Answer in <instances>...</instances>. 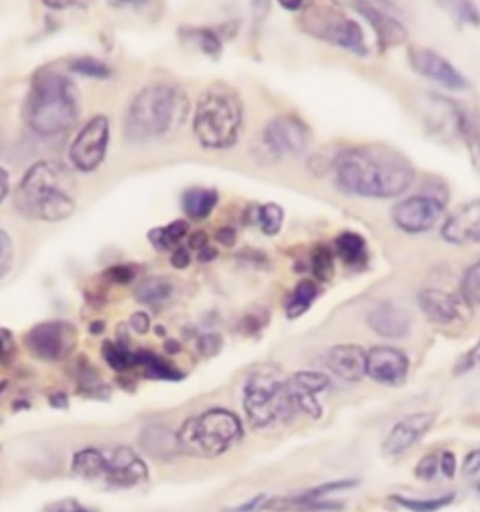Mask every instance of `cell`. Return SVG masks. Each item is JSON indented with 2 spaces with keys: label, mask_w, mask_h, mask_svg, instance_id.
I'll use <instances>...</instances> for the list:
<instances>
[{
  "label": "cell",
  "mask_w": 480,
  "mask_h": 512,
  "mask_svg": "<svg viewBox=\"0 0 480 512\" xmlns=\"http://www.w3.org/2000/svg\"><path fill=\"white\" fill-rule=\"evenodd\" d=\"M337 188L347 195L392 199L413 185L416 169L402 151L386 144L348 148L334 158Z\"/></svg>",
  "instance_id": "cell-1"
},
{
  "label": "cell",
  "mask_w": 480,
  "mask_h": 512,
  "mask_svg": "<svg viewBox=\"0 0 480 512\" xmlns=\"http://www.w3.org/2000/svg\"><path fill=\"white\" fill-rule=\"evenodd\" d=\"M191 103L182 86L155 82L131 100L123 121L124 137L131 143H147L175 133L188 119Z\"/></svg>",
  "instance_id": "cell-2"
},
{
  "label": "cell",
  "mask_w": 480,
  "mask_h": 512,
  "mask_svg": "<svg viewBox=\"0 0 480 512\" xmlns=\"http://www.w3.org/2000/svg\"><path fill=\"white\" fill-rule=\"evenodd\" d=\"M79 113V91L67 74L53 67L34 72L23 109L24 121L34 133L43 137L65 133L75 126Z\"/></svg>",
  "instance_id": "cell-3"
},
{
  "label": "cell",
  "mask_w": 480,
  "mask_h": 512,
  "mask_svg": "<svg viewBox=\"0 0 480 512\" xmlns=\"http://www.w3.org/2000/svg\"><path fill=\"white\" fill-rule=\"evenodd\" d=\"M62 166L40 161L29 168L13 193V204L30 220L58 223L77 210V189Z\"/></svg>",
  "instance_id": "cell-4"
},
{
  "label": "cell",
  "mask_w": 480,
  "mask_h": 512,
  "mask_svg": "<svg viewBox=\"0 0 480 512\" xmlns=\"http://www.w3.org/2000/svg\"><path fill=\"white\" fill-rule=\"evenodd\" d=\"M244 123V103L227 83H214L200 96L193 114V133L206 150H229Z\"/></svg>",
  "instance_id": "cell-5"
},
{
  "label": "cell",
  "mask_w": 480,
  "mask_h": 512,
  "mask_svg": "<svg viewBox=\"0 0 480 512\" xmlns=\"http://www.w3.org/2000/svg\"><path fill=\"white\" fill-rule=\"evenodd\" d=\"M175 435L178 453L212 459L236 446L244 430L233 411L216 407L183 422Z\"/></svg>",
  "instance_id": "cell-6"
},
{
  "label": "cell",
  "mask_w": 480,
  "mask_h": 512,
  "mask_svg": "<svg viewBox=\"0 0 480 512\" xmlns=\"http://www.w3.org/2000/svg\"><path fill=\"white\" fill-rule=\"evenodd\" d=\"M72 472L106 489H133L148 480L147 466L126 446L84 449L74 456Z\"/></svg>",
  "instance_id": "cell-7"
},
{
  "label": "cell",
  "mask_w": 480,
  "mask_h": 512,
  "mask_svg": "<svg viewBox=\"0 0 480 512\" xmlns=\"http://www.w3.org/2000/svg\"><path fill=\"white\" fill-rule=\"evenodd\" d=\"M243 394L245 415L254 430L289 421L295 414L286 383L272 373L258 372L248 377Z\"/></svg>",
  "instance_id": "cell-8"
},
{
  "label": "cell",
  "mask_w": 480,
  "mask_h": 512,
  "mask_svg": "<svg viewBox=\"0 0 480 512\" xmlns=\"http://www.w3.org/2000/svg\"><path fill=\"white\" fill-rule=\"evenodd\" d=\"M300 26L310 36L333 46L344 48L361 57L369 54L361 24L333 6L310 3L300 17Z\"/></svg>",
  "instance_id": "cell-9"
},
{
  "label": "cell",
  "mask_w": 480,
  "mask_h": 512,
  "mask_svg": "<svg viewBox=\"0 0 480 512\" xmlns=\"http://www.w3.org/2000/svg\"><path fill=\"white\" fill-rule=\"evenodd\" d=\"M312 128L298 116H279L269 121L261 134V147L268 158L300 155L309 148Z\"/></svg>",
  "instance_id": "cell-10"
},
{
  "label": "cell",
  "mask_w": 480,
  "mask_h": 512,
  "mask_svg": "<svg viewBox=\"0 0 480 512\" xmlns=\"http://www.w3.org/2000/svg\"><path fill=\"white\" fill-rule=\"evenodd\" d=\"M110 126L105 116H95L82 127L69 148L72 165L85 174L103 164L109 147Z\"/></svg>",
  "instance_id": "cell-11"
},
{
  "label": "cell",
  "mask_w": 480,
  "mask_h": 512,
  "mask_svg": "<svg viewBox=\"0 0 480 512\" xmlns=\"http://www.w3.org/2000/svg\"><path fill=\"white\" fill-rule=\"evenodd\" d=\"M26 345L41 361H62L77 347V331L64 321L39 324L27 334Z\"/></svg>",
  "instance_id": "cell-12"
},
{
  "label": "cell",
  "mask_w": 480,
  "mask_h": 512,
  "mask_svg": "<svg viewBox=\"0 0 480 512\" xmlns=\"http://www.w3.org/2000/svg\"><path fill=\"white\" fill-rule=\"evenodd\" d=\"M448 203L430 195H416L400 200L392 209V220L407 234H421L431 230L440 220Z\"/></svg>",
  "instance_id": "cell-13"
},
{
  "label": "cell",
  "mask_w": 480,
  "mask_h": 512,
  "mask_svg": "<svg viewBox=\"0 0 480 512\" xmlns=\"http://www.w3.org/2000/svg\"><path fill=\"white\" fill-rule=\"evenodd\" d=\"M410 67L417 74L431 81L440 83L450 91H466L471 88V82L465 78L461 71H458L447 58L442 57L437 51L431 48L412 46L407 51Z\"/></svg>",
  "instance_id": "cell-14"
},
{
  "label": "cell",
  "mask_w": 480,
  "mask_h": 512,
  "mask_svg": "<svg viewBox=\"0 0 480 512\" xmlns=\"http://www.w3.org/2000/svg\"><path fill=\"white\" fill-rule=\"evenodd\" d=\"M434 422L435 414L430 411H417V413L406 415L397 422L383 441V453L392 458V456H399L409 451L430 431Z\"/></svg>",
  "instance_id": "cell-15"
},
{
  "label": "cell",
  "mask_w": 480,
  "mask_h": 512,
  "mask_svg": "<svg viewBox=\"0 0 480 512\" xmlns=\"http://www.w3.org/2000/svg\"><path fill=\"white\" fill-rule=\"evenodd\" d=\"M409 359L402 351L390 347H375L366 354V375L375 382L399 386L409 373Z\"/></svg>",
  "instance_id": "cell-16"
},
{
  "label": "cell",
  "mask_w": 480,
  "mask_h": 512,
  "mask_svg": "<svg viewBox=\"0 0 480 512\" xmlns=\"http://www.w3.org/2000/svg\"><path fill=\"white\" fill-rule=\"evenodd\" d=\"M354 8L359 15L364 17L366 22L371 24L376 38H378V47L382 51L400 46L409 37V31L400 20L388 15L381 9L375 8L371 3L357 2L354 3Z\"/></svg>",
  "instance_id": "cell-17"
},
{
  "label": "cell",
  "mask_w": 480,
  "mask_h": 512,
  "mask_svg": "<svg viewBox=\"0 0 480 512\" xmlns=\"http://www.w3.org/2000/svg\"><path fill=\"white\" fill-rule=\"evenodd\" d=\"M442 238L450 244L462 245L479 242L480 202L478 199L464 204L445 221L441 230Z\"/></svg>",
  "instance_id": "cell-18"
},
{
  "label": "cell",
  "mask_w": 480,
  "mask_h": 512,
  "mask_svg": "<svg viewBox=\"0 0 480 512\" xmlns=\"http://www.w3.org/2000/svg\"><path fill=\"white\" fill-rule=\"evenodd\" d=\"M366 323L379 337L402 339L409 335L410 328H412V317L402 307L385 302L369 311Z\"/></svg>",
  "instance_id": "cell-19"
},
{
  "label": "cell",
  "mask_w": 480,
  "mask_h": 512,
  "mask_svg": "<svg viewBox=\"0 0 480 512\" xmlns=\"http://www.w3.org/2000/svg\"><path fill=\"white\" fill-rule=\"evenodd\" d=\"M327 368L345 382H359L366 376L365 349L355 344L336 345L327 352Z\"/></svg>",
  "instance_id": "cell-20"
},
{
  "label": "cell",
  "mask_w": 480,
  "mask_h": 512,
  "mask_svg": "<svg viewBox=\"0 0 480 512\" xmlns=\"http://www.w3.org/2000/svg\"><path fill=\"white\" fill-rule=\"evenodd\" d=\"M421 313L434 324L447 325L459 317V303L452 294L440 289H424L417 296Z\"/></svg>",
  "instance_id": "cell-21"
},
{
  "label": "cell",
  "mask_w": 480,
  "mask_h": 512,
  "mask_svg": "<svg viewBox=\"0 0 480 512\" xmlns=\"http://www.w3.org/2000/svg\"><path fill=\"white\" fill-rule=\"evenodd\" d=\"M219 199L220 195L216 189L195 186V188L188 189L183 193V213L193 221L206 220L216 209Z\"/></svg>",
  "instance_id": "cell-22"
},
{
  "label": "cell",
  "mask_w": 480,
  "mask_h": 512,
  "mask_svg": "<svg viewBox=\"0 0 480 512\" xmlns=\"http://www.w3.org/2000/svg\"><path fill=\"white\" fill-rule=\"evenodd\" d=\"M140 445L155 459H169L178 453L176 435L162 425L145 428L140 435Z\"/></svg>",
  "instance_id": "cell-23"
},
{
  "label": "cell",
  "mask_w": 480,
  "mask_h": 512,
  "mask_svg": "<svg viewBox=\"0 0 480 512\" xmlns=\"http://www.w3.org/2000/svg\"><path fill=\"white\" fill-rule=\"evenodd\" d=\"M336 254L348 266L364 265L368 261V244L361 234L344 231L334 242Z\"/></svg>",
  "instance_id": "cell-24"
},
{
  "label": "cell",
  "mask_w": 480,
  "mask_h": 512,
  "mask_svg": "<svg viewBox=\"0 0 480 512\" xmlns=\"http://www.w3.org/2000/svg\"><path fill=\"white\" fill-rule=\"evenodd\" d=\"M320 289L312 279H302L298 285L293 289L290 294L288 303H286L285 311L286 317L289 320H296V318L305 316L313 303L319 297Z\"/></svg>",
  "instance_id": "cell-25"
},
{
  "label": "cell",
  "mask_w": 480,
  "mask_h": 512,
  "mask_svg": "<svg viewBox=\"0 0 480 512\" xmlns=\"http://www.w3.org/2000/svg\"><path fill=\"white\" fill-rule=\"evenodd\" d=\"M289 393L302 394V396H317L330 387V377L320 372H310V370H302V372L293 373L288 380H285Z\"/></svg>",
  "instance_id": "cell-26"
},
{
  "label": "cell",
  "mask_w": 480,
  "mask_h": 512,
  "mask_svg": "<svg viewBox=\"0 0 480 512\" xmlns=\"http://www.w3.org/2000/svg\"><path fill=\"white\" fill-rule=\"evenodd\" d=\"M172 294H174V285L171 280L161 276L143 280L136 289L137 302L147 306H160L171 299Z\"/></svg>",
  "instance_id": "cell-27"
},
{
  "label": "cell",
  "mask_w": 480,
  "mask_h": 512,
  "mask_svg": "<svg viewBox=\"0 0 480 512\" xmlns=\"http://www.w3.org/2000/svg\"><path fill=\"white\" fill-rule=\"evenodd\" d=\"M136 365L143 366L145 369V375L150 377V379L172 380V382L183 379L182 372H179V370L174 368L171 363L164 361V359L153 354V352H137Z\"/></svg>",
  "instance_id": "cell-28"
},
{
  "label": "cell",
  "mask_w": 480,
  "mask_h": 512,
  "mask_svg": "<svg viewBox=\"0 0 480 512\" xmlns=\"http://www.w3.org/2000/svg\"><path fill=\"white\" fill-rule=\"evenodd\" d=\"M189 224L185 220H175L167 227H157L148 233V241L157 251H168L188 235Z\"/></svg>",
  "instance_id": "cell-29"
},
{
  "label": "cell",
  "mask_w": 480,
  "mask_h": 512,
  "mask_svg": "<svg viewBox=\"0 0 480 512\" xmlns=\"http://www.w3.org/2000/svg\"><path fill=\"white\" fill-rule=\"evenodd\" d=\"M181 38L186 43L198 47L202 53L209 57H217L223 50V43L216 31L205 29V27H186L179 31Z\"/></svg>",
  "instance_id": "cell-30"
},
{
  "label": "cell",
  "mask_w": 480,
  "mask_h": 512,
  "mask_svg": "<svg viewBox=\"0 0 480 512\" xmlns=\"http://www.w3.org/2000/svg\"><path fill=\"white\" fill-rule=\"evenodd\" d=\"M255 221L260 226L262 233L268 237H275L281 233L283 221H285V210L278 203L262 204L257 209Z\"/></svg>",
  "instance_id": "cell-31"
},
{
  "label": "cell",
  "mask_w": 480,
  "mask_h": 512,
  "mask_svg": "<svg viewBox=\"0 0 480 512\" xmlns=\"http://www.w3.org/2000/svg\"><path fill=\"white\" fill-rule=\"evenodd\" d=\"M312 272L314 278L319 282H330L333 279L334 272H336V265H334V252L326 245L314 248L312 254Z\"/></svg>",
  "instance_id": "cell-32"
},
{
  "label": "cell",
  "mask_w": 480,
  "mask_h": 512,
  "mask_svg": "<svg viewBox=\"0 0 480 512\" xmlns=\"http://www.w3.org/2000/svg\"><path fill=\"white\" fill-rule=\"evenodd\" d=\"M454 494H445V496L437 498H427V500H419V498H407L402 496H393L392 500L400 507L413 512H435L441 508L447 507L454 501Z\"/></svg>",
  "instance_id": "cell-33"
},
{
  "label": "cell",
  "mask_w": 480,
  "mask_h": 512,
  "mask_svg": "<svg viewBox=\"0 0 480 512\" xmlns=\"http://www.w3.org/2000/svg\"><path fill=\"white\" fill-rule=\"evenodd\" d=\"M103 358L106 359L107 365L110 368L117 370V372H124L136 365V354L130 352L129 349L120 347V345L106 342L102 348Z\"/></svg>",
  "instance_id": "cell-34"
},
{
  "label": "cell",
  "mask_w": 480,
  "mask_h": 512,
  "mask_svg": "<svg viewBox=\"0 0 480 512\" xmlns=\"http://www.w3.org/2000/svg\"><path fill=\"white\" fill-rule=\"evenodd\" d=\"M69 69L75 74L88 76V78L106 79L112 75V69L106 62L98 60V58L82 57L77 58L69 64Z\"/></svg>",
  "instance_id": "cell-35"
},
{
  "label": "cell",
  "mask_w": 480,
  "mask_h": 512,
  "mask_svg": "<svg viewBox=\"0 0 480 512\" xmlns=\"http://www.w3.org/2000/svg\"><path fill=\"white\" fill-rule=\"evenodd\" d=\"M462 299L468 306L476 307L480 302V265L479 262L469 266L461 282Z\"/></svg>",
  "instance_id": "cell-36"
},
{
  "label": "cell",
  "mask_w": 480,
  "mask_h": 512,
  "mask_svg": "<svg viewBox=\"0 0 480 512\" xmlns=\"http://www.w3.org/2000/svg\"><path fill=\"white\" fill-rule=\"evenodd\" d=\"M15 261V245L5 230L0 228V279L5 278Z\"/></svg>",
  "instance_id": "cell-37"
},
{
  "label": "cell",
  "mask_w": 480,
  "mask_h": 512,
  "mask_svg": "<svg viewBox=\"0 0 480 512\" xmlns=\"http://www.w3.org/2000/svg\"><path fill=\"white\" fill-rule=\"evenodd\" d=\"M438 467H440L438 456L435 453H428L417 463L414 475H416L417 479L423 480V482H430V480L437 476Z\"/></svg>",
  "instance_id": "cell-38"
},
{
  "label": "cell",
  "mask_w": 480,
  "mask_h": 512,
  "mask_svg": "<svg viewBox=\"0 0 480 512\" xmlns=\"http://www.w3.org/2000/svg\"><path fill=\"white\" fill-rule=\"evenodd\" d=\"M223 337L219 334H206L199 338L198 349L203 358H213L223 349Z\"/></svg>",
  "instance_id": "cell-39"
},
{
  "label": "cell",
  "mask_w": 480,
  "mask_h": 512,
  "mask_svg": "<svg viewBox=\"0 0 480 512\" xmlns=\"http://www.w3.org/2000/svg\"><path fill=\"white\" fill-rule=\"evenodd\" d=\"M106 278L116 285H129L136 278V271L129 265H117L107 269Z\"/></svg>",
  "instance_id": "cell-40"
},
{
  "label": "cell",
  "mask_w": 480,
  "mask_h": 512,
  "mask_svg": "<svg viewBox=\"0 0 480 512\" xmlns=\"http://www.w3.org/2000/svg\"><path fill=\"white\" fill-rule=\"evenodd\" d=\"M478 361L479 347L478 345H475V347L469 349V351L462 355L461 358L458 359L457 363H455V375H465V373L471 372V370L478 365Z\"/></svg>",
  "instance_id": "cell-41"
},
{
  "label": "cell",
  "mask_w": 480,
  "mask_h": 512,
  "mask_svg": "<svg viewBox=\"0 0 480 512\" xmlns=\"http://www.w3.org/2000/svg\"><path fill=\"white\" fill-rule=\"evenodd\" d=\"M44 512H89L84 505L78 503L74 498H64V500L55 501L47 505Z\"/></svg>",
  "instance_id": "cell-42"
},
{
  "label": "cell",
  "mask_w": 480,
  "mask_h": 512,
  "mask_svg": "<svg viewBox=\"0 0 480 512\" xmlns=\"http://www.w3.org/2000/svg\"><path fill=\"white\" fill-rule=\"evenodd\" d=\"M480 469V452L479 449H475L466 456L464 465H462V472L465 476L478 477Z\"/></svg>",
  "instance_id": "cell-43"
},
{
  "label": "cell",
  "mask_w": 480,
  "mask_h": 512,
  "mask_svg": "<svg viewBox=\"0 0 480 512\" xmlns=\"http://www.w3.org/2000/svg\"><path fill=\"white\" fill-rule=\"evenodd\" d=\"M457 12L459 19L465 20V22L475 24L478 26L479 24V13L478 9L472 5V3L461 2L457 3Z\"/></svg>",
  "instance_id": "cell-44"
},
{
  "label": "cell",
  "mask_w": 480,
  "mask_h": 512,
  "mask_svg": "<svg viewBox=\"0 0 480 512\" xmlns=\"http://www.w3.org/2000/svg\"><path fill=\"white\" fill-rule=\"evenodd\" d=\"M214 240L223 245V247H234L237 242V231L233 227H221L214 234Z\"/></svg>",
  "instance_id": "cell-45"
},
{
  "label": "cell",
  "mask_w": 480,
  "mask_h": 512,
  "mask_svg": "<svg viewBox=\"0 0 480 512\" xmlns=\"http://www.w3.org/2000/svg\"><path fill=\"white\" fill-rule=\"evenodd\" d=\"M441 472L444 473L445 477L452 479L457 473V458L451 451H445L442 453L440 460Z\"/></svg>",
  "instance_id": "cell-46"
},
{
  "label": "cell",
  "mask_w": 480,
  "mask_h": 512,
  "mask_svg": "<svg viewBox=\"0 0 480 512\" xmlns=\"http://www.w3.org/2000/svg\"><path fill=\"white\" fill-rule=\"evenodd\" d=\"M191 252L188 251L185 247L176 248L171 255V265L174 266L175 269H186L189 265H191Z\"/></svg>",
  "instance_id": "cell-47"
},
{
  "label": "cell",
  "mask_w": 480,
  "mask_h": 512,
  "mask_svg": "<svg viewBox=\"0 0 480 512\" xmlns=\"http://www.w3.org/2000/svg\"><path fill=\"white\" fill-rule=\"evenodd\" d=\"M130 324L131 328L138 332V334H147L148 330H150V317L143 313V311H138V313H134L131 316Z\"/></svg>",
  "instance_id": "cell-48"
},
{
  "label": "cell",
  "mask_w": 480,
  "mask_h": 512,
  "mask_svg": "<svg viewBox=\"0 0 480 512\" xmlns=\"http://www.w3.org/2000/svg\"><path fill=\"white\" fill-rule=\"evenodd\" d=\"M12 354V335L8 330L0 328V362H6Z\"/></svg>",
  "instance_id": "cell-49"
},
{
  "label": "cell",
  "mask_w": 480,
  "mask_h": 512,
  "mask_svg": "<svg viewBox=\"0 0 480 512\" xmlns=\"http://www.w3.org/2000/svg\"><path fill=\"white\" fill-rule=\"evenodd\" d=\"M189 248L193 249V251H202L203 248L207 247V244H209V235L205 233L203 230L195 231L189 237Z\"/></svg>",
  "instance_id": "cell-50"
},
{
  "label": "cell",
  "mask_w": 480,
  "mask_h": 512,
  "mask_svg": "<svg viewBox=\"0 0 480 512\" xmlns=\"http://www.w3.org/2000/svg\"><path fill=\"white\" fill-rule=\"evenodd\" d=\"M264 503L265 496H257L248 501V503L240 505V507L233 508L230 512H254L255 510H258V508H261Z\"/></svg>",
  "instance_id": "cell-51"
},
{
  "label": "cell",
  "mask_w": 480,
  "mask_h": 512,
  "mask_svg": "<svg viewBox=\"0 0 480 512\" xmlns=\"http://www.w3.org/2000/svg\"><path fill=\"white\" fill-rule=\"evenodd\" d=\"M264 325V320H262L261 316H258V314H250V316L244 318L245 330L255 332L261 330V328L264 327Z\"/></svg>",
  "instance_id": "cell-52"
},
{
  "label": "cell",
  "mask_w": 480,
  "mask_h": 512,
  "mask_svg": "<svg viewBox=\"0 0 480 512\" xmlns=\"http://www.w3.org/2000/svg\"><path fill=\"white\" fill-rule=\"evenodd\" d=\"M217 256H219V251H217L216 248L209 247V245H207L206 248L199 251L198 261L202 262V264H210L214 259H217Z\"/></svg>",
  "instance_id": "cell-53"
},
{
  "label": "cell",
  "mask_w": 480,
  "mask_h": 512,
  "mask_svg": "<svg viewBox=\"0 0 480 512\" xmlns=\"http://www.w3.org/2000/svg\"><path fill=\"white\" fill-rule=\"evenodd\" d=\"M9 186V174L0 166V202L8 196Z\"/></svg>",
  "instance_id": "cell-54"
},
{
  "label": "cell",
  "mask_w": 480,
  "mask_h": 512,
  "mask_svg": "<svg viewBox=\"0 0 480 512\" xmlns=\"http://www.w3.org/2000/svg\"><path fill=\"white\" fill-rule=\"evenodd\" d=\"M279 5L282 6L283 9L290 10V12H298V10H302L305 8V2H279Z\"/></svg>",
  "instance_id": "cell-55"
},
{
  "label": "cell",
  "mask_w": 480,
  "mask_h": 512,
  "mask_svg": "<svg viewBox=\"0 0 480 512\" xmlns=\"http://www.w3.org/2000/svg\"><path fill=\"white\" fill-rule=\"evenodd\" d=\"M164 347L169 354H178V352L181 351V345H179V342H176L175 339H168Z\"/></svg>",
  "instance_id": "cell-56"
},
{
  "label": "cell",
  "mask_w": 480,
  "mask_h": 512,
  "mask_svg": "<svg viewBox=\"0 0 480 512\" xmlns=\"http://www.w3.org/2000/svg\"><path fill=\"white\" fill-rule=\"evenodd\" d=\"M103 330H105V324L103 323H93L91 325V332H93V334H100Z\"/></svg>",
  "instance_id": "cell-57"
}]
</instances>
